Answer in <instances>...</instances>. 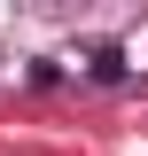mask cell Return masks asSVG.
<instances>
[{"label": "cell", "instance_id": "1", "mask_svg": "<svg viewBox=\"0 0 148 156\" xmlns=\"http://www.w3.org/2000/svg\"><path fill=\"white\" fill-rule=\"evenodd\" d=\"M86 70L101 78V86H117V78H125V55H117L109 39H101V47H86Z\"/></svg>", "mask_w": 148, "mask_h": 156}]
</instances>
